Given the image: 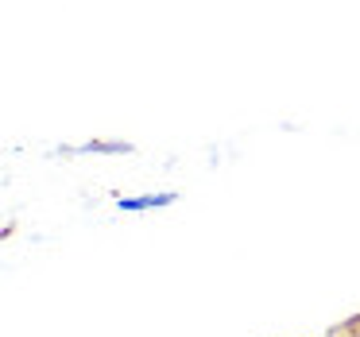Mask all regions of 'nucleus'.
Returning a JSON list of instances; mask_svg holds the SVG:
<instances>
[{
  "label": "nucleus",
  "mask_w": 360,
  "mask_h": 337,
  "mask_svg": "<svg viewBox=\"0 0 360 337\" xmlns=\"http://www.w3.org/2000/svg\"><path fill=\"white\" fill-rule=\"evenodd\" d=\"M179 194L174 190H155V194H128L117 198V210L120 213H143V210H163V205H174Z\"/></svg>",
  "instance_id": "obj_1"
},
{
  "label": "nucleus",
  "mask_w": 360,
  "mask_h": 337,
  "mask_svg": "<svg viewBox=\"0 0 360 337\" xmlns=\"http://www.w3.org/2000/svg\"><path fill=\"white\" fill-rule=\"evenodd\" d=\"M128 151H132V144H124V140H117V144L97 140V144H82V148H70V155H128Z\"/></svg>",
  "instance_id": "obj_2"
}]
</instances>
